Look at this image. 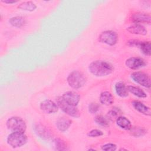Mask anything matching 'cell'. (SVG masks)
<instances>
[{
  "instance_id": "obj_1",
  "label": "cell",
  "mask_w": 151,
  "mask_h": 151,
  "mask_svg": "<svg viewBox=\"0 0 151 151\" xmlns=\"http://www.w3.org/2000/svg\"><path fill=\"white\" fill-rule=\"evenodd\" d=\"M113 67L111 64L101 60L93 61L88 65L89 71L97 77L108 76L113 72Z\"/></svg>"
},
{
  "instance_id": "obj_2",
  "label": "cell",
  "mask_w": 151,
  "mask_h": 151,
  "mask_svg": "<svg viewBox=\"0 0 151 151\" xmlns=\"http://www.w3.org/2000/svg\"><path fill=\"white\" fill-rule=\"evenodd\" d=\"M68 85L74 89H78L84 86L86 82V78L84 74L78 70L71 71L67 77Z\"/></svg>"
},
{
  "instance_id": "obj_3",
  "label": "cell",
  "mask_w": 151,
  "mask_h": 151,
  "mask_svg": "<svg viewBox=\"0 0 151 151\" xmlns=\"http://www.w3.org/2000/svg\"><path fill=\"white\" fill-rule=\"evenodd\" d=\"M7 143L13 148L24 146L27 142V136L23 132H12L6 139Z\"/></svg>"
},
{
  "instance_id": "obj_4",
  "label": "cell",
  "mask_w": 151,
  "mask_h": 151,
  "mask_svg": "<svg viewBox=\"0 0 151 151\" xmlns=\"http://www.w3.org/2000/svg\"><path fill=\"white\" fill-rule=\"evenodd\" d=\"M6 125L8 129L12 132L24 133L27 128L25 121L21 117L17 116L9 118L6 121Z\"/></svg>"
},
{
  "instance_id": "obj_5",
  "label": "cell",
  "mask_w": 151,
  "mask_h": 151,
  "mask_svg": "<svg viewBox=\"0 0 151 151\" xmlns=\"http://www.w3.org/2000/svg\"><path fill=\"white\" fill-rule=\"evenodd\" d=\"M56 103L58 107L68 116L73 117H78L80 116V112L76 106H72L65 102L61 96L56 98Z\"/></svg>"
},
{
  "instance_id": "obj_6",
  "label": "cell",
  "mask_w": 151,
  "mask_h": 151,
  "mask_svg": "<svg viewBox=\"0 0 151 151\" xmlns=\"http://www.w3.org/2000/svg\"><path fill=\"white\" fill-rule=\"evenodd\" d=\"M99 40L104 44L113 46L118 41V35L117 33L111 30H106L103 31L99 37Z\"/></svg>"
},
{
  "instance_id": "obj_7",
  "label": "cell",
  "mask_w": 151,
  "mask_h": 151,
  "mask_svg": "<svg viewBox=\"0 0 151 151\" xmlns=\"http://www.w3.org/2000/svg\"><path fill=\"white\" fill-rule=\"evenodd\" d=\"M131 78L134 81L146 88L150 87V76L143 72L136 71L131 74Z\"/></svg>"
},
{
  "instance_id": "obj_8",
  "label": "cell",
  "mask_w": 151,
  "mask_h": 151,
  "mask_svg": "<svg viewBox=\"0 0 151 151\" xmlns=\"http://www.w3.org/2000/svg\"><path fill=\"white\" fill-rule=\"evenodd\" d=\"M125 64L132 70H137L145 67L146 63L144 59L140 57H133L127 58L125 61Z\"/></svg>"
},
{
  "instance_id": "obj_9",
  "label": "cell",
  "mask_w": 151,
  "mask_h": 151,
  "mask_svg": "<svg viewBox=\"0 0 151 151\" xmlns=\"http://www.w3.org/2000/svg\"><path fill=\"white\" fill-rule=\"evenodd\" d=\"M40 109L45 113L52 114L58 111V106L53 101L46 99L40 103Z\"/></svg>"
},
{
  "instance_id": "obj_10",
  "label": "cell",
  "mask_w": 151,
  "mask_h": 151,
  "mask_svg": "<svg viewBox=\"0 0 151 151\" xmlns=\"http://www.w3.org/2000/svg\"><path fill=\"white\" fill-rule=\"evenodd\" d=\"M61 97L65 102L74 106H76L80 100L79 94L73 91H67L64 93Z\"/></svg>"
},
{
  "instance_id": "obj_11",
  "label": "cell",
  "mask_w": 151,
  "mask_h": 151,
  "mask_svg": "<svg viewBox=\"0 0 151 151\" xmlns=\"http://www.w3.org/2000/svg\"><path fill=\"white\" fill-rule=\"evenodd\" d=\"M151 17L149 14L145 13L137 12L134 13L132 15V20L134 24H140L142 23H150Z\"/></svg>"
},
{
  "instance_id": "obj_12",
  "label": "cell",
  "mask_w": 151,
  "mask_h": 151,
  "mask_svg": "<svg viewBox=\"0 0 151 151\" xmlns=\"http://www.w3.org/2000/svg\"><path fill=\"white\" fill-rule=\"evenodd\" d=\"M71 120L69 119L62 117L58 119L56 121L55 124L57 129L61 132L67 131L71 124Z\"/></svg>"
},
{
  "instance_id": "obj_13",
  "label": "cell",
  "mask_w": 151,
  "mask_h": 151,
  "mask_svg": "<svg viewBox=\"0 0 151 151\" xmlns=\"http://www.w3.org/2000/svg\"><path fill=\"white\" fill-rule=\"evenodd\" d=\"M132 105L133 106L134 109L137 111H139V113L146 116L150 115V113H151L150 109L147 106L145 105L142 102L136 101V100L133 101L132 102Z\"/></svg>"
},
{
  "instance_id": "obj_14",
  "label": "cell",
  "mask_w": 151,
  "mask_h": 151,
  "mask_svg": "<svg viewBox=\"0 0 151 151\" xmlns=\"http://www.w3.org/2000/svg\"><path fill=\"white\" fill-rule=\"evenodd\" d=\"M127 30L132 34L137 35H145L147 33V29L143 25L137 24L129 26L127 28Z\"/></svg>"
},
{
  "instance_id": "obj_15",
  "label": "cell",
  "mask_w": 151,
  "mask_h": 151,
  "mask_svg": "<svg viewBox=\"0 0 151 151\" xmlns=\"http://www.w3.org/2000/svg\"><path fill=\"white\" fill-rule=\"evenodd\" d=\"M115 91L116 94L121 97H126L128 96V91L127 87L123 81H119L116 83Z\"/></svg>"
},
{
  "instance_id": "obj_16",
  "label": "cell",
  "mask_w": 151,
  "mask_h": 151,
  "mask_svg": "<svg viewBox=\"0 0 151 151\" xmlns=\"http://www.w3.org/2000/svg\"><path fill=\"white\" fill-rule=\"evenodd\" d=\"M100 101L101 104L106 106L111 105L114 101L113 96L109 91H103L100 96Z\"/></svg>"
},
{
  "instance_id": "obj_17",
  "label": "cell",
  "mask_w": 151,
  "mask_h": 151,
  "mask_svg": "<svg viewBox=\"0 0 151 151\" xmlns=\"http://www.w3.org/2000/svg\"><path fill=\"white\" fill-rule=\"evenodd\" d=\"M117 125L122 129L130 130L132 127V124L130 120L124 116H119L116 119Z\"/></svg>"
},
{
  "instance_id": "obj_18",
  "label": "cell",
  "mask_w": 151,
  "mask_h": 151,
  "mask_svg": "<svg viewBox=\"0 0 151 151\" xmlns=\"http://www.w3.org/2000/svg\"><path fill=\"white\" fill-rule=\"evenodd\" d=\"M127 91L133 94L134 96L139 97V98H145L147 97L146 93L139 87L133 86H128L127 87Z\"/></svg>"
},
{
  "instance_id": "obj_19",
  "label": "cell",
  "mask_w": 151,
  "mask_h": 151,
  "mask_svg": "<svg viewBox=\"0 0 151 151\" xmlns=\"http://www.w3.org/2000/svg\"><path fill=\"white\" fill-rule=\"evenodd\" d=\"M9 22L13 27L21 28L24 25L25 23V20L22 17L16 16L11 18L9 20Z\"/></svg>"
},
{
  "instance_id": "obj_20",
  "label": "cell",
  "mask_w": 151,
  "mask_h": 151,
  "mask_svg": "<svg viewBox=\"0 0 151 151\" xmlns=\"http://www.w3.org/2000/svg\"><path fill=\"white\" fill-rule=\"evenodd\" d=\"M138 47L143 54L150 56L151 53V45L150 41H140Z\"/></svg>"
},
{
  "instance_id": "obj_21",
  "label": "cell",
  "mask_w": 151,
  "mask_h": 151,
  "mask_svg": "<svg viewBox=\"0 0 151 151\" xmlns=\"http://www.w3.org/2000/svg\"><path fill=\"white\" fill-rule=\"evenodd\" d=\"M18 8L24 11H33L37 8V5L31 1H25L21 3Z\"/></svg>"
},
{
  "instance_id": "obj_22",
  "label": "cell",
  "mask_w": 151,
  "mask_h": 151,
  "mask_svg": "<svg viewBox=\"0 0 151 151\" xmlns=\"http://www.w3.org/2000/svg\"><path fill=\"white\" fill-rule=\"evenodd\" d=\"M95 122L97 124L101 126L106 127V126H108L109 124L108 119H107L106 117L101 115L97 116L95 117Z\"/></svg>"
},
{
  "instance_id": "obj_23",
  "label": "cell",
  "mask_w": 151,
  "mask_h": 151,
  "mask_svg": "<svg viewBox=\"0 0 151 151\" xmlns=\"http://www.w3.org/2000/svg\"><path fill=\"white\" fill-rule=\"evenodd\" d=\"M55 146V149L58 150H64L67 149V145L63 141V140L57 138L55 139L54 140Z\"/></svg>"
},
{
  "instance_id": "obj_24",
  "label": "cell",
  "mask_w": 151,
  "mask_h": 151,
  "mask_svg": "<svg viewBox=\"0 0 151 151\" xmlns=\"http://www.w3.org/2000/svg\"><path fill=\"white\" fill-rule=\"evenodd\" d=\"M132 130V134L134 136H143L146 133V130L143 128L142 127H136L130 129Z\"/></svg>"
},
{
  "instance_id": "obj_25",
  "label": "cell",
  "mask_w": 151,
  "mask_h": 151,
  "mask_svg": "<svg viewBox=\"0 0 151 151\" xmlns=\"http://www.w3.org/2000/svg\"><path fill=\"white\" fill-rule=\"evenodd\" d=\"M101 148L103 150L105 151H114L117 149V146L114 143H109L102 145Z\"/></svg>"
},
{
  "instance_id": "obj_26",
  "label": "cell",
  "mask_w": 151,
  "mask_h": 151,
  "mask_svg": "<svg viewBox=\"0 0 151 151\" xmlns=\"http://www.w3.org/2000/svg\"><path fill=\"white\" fill-rule=\"evenodd\" d=\"M100 108V106L97 103H91L88 107V111L91 114L96 113Z\"/></svg>"
},
{
  "instance_id": "obj_27",
  "label": "cell",
  "mask_w": 151,
  "mask_h": 151,
  "mask_svg": "<svg viewBox=\"0 0 151 151\" xmlns=\"http://www.w3.org/2000/svg\"><path fill=\"white\" fill-rule=\"evenodd\" d=\"M103 134V132L99 129H93L87 133V136L91 137H99V136H102Z\"/></svg>"
},
{
  "instance_id": "obj_28",
  "label": "cell",
  "mask_w": 151,
  "mask_h": 151,
  "mask_svg": "<svg viewBox=\"0 0 151 151\" xmlns=\"http://www.w3.org/2000/svg\"><path fill=\"white\" fill-rule=\"evenodd\" d=\"M119 114V109H116L115 108H113L112 110H111L109 113H108V115L110 118H113V117H116L118 116V114Z\"/></svg>"
},
{
  "instance_id": "obj_29",
  "label": "cell",
  "mask_w": 151,
  "mask_h": 151,
  "mask_svg": "<svg viewBox=\"0 0 151 151\" xmlns=\"http://www.w3.org/2000/svg\"><path fill=\"white\" fill-rule=\"evenodd\" d=\"M1 2H4V3H5V4H15L16 2H17L18 1H14V0H5V1H1Z\"/></svg>"
},
{
  "instance_id": "obj_30",
  "label": "cell",
  "mask_w": 151,
  "mask_h": 151,
  "mask_svg": "<svg viewBox=\"0 0 151 151\" xmlns=\"http://www.w3.org/2000/svg\"><path fill=\"white\" fill-rule=\"evenodd\" d=\"M127 150V149H123V148H122V149H120V150Z\"/></svg>"
}]
</instances>
